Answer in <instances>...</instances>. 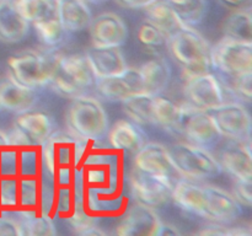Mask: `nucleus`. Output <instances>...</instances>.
Returning <instances> with one entry per match:
<instances>
[{
  "instance_id": "34",
  "label": "nucleus",
  "mask_w": 252,
  "mask_h": 236,
  "mask_svg": "<svg viewBox=\"0 0 252 236\" xmlns=\"http://www.w3.org/2000/svg\"><path fill=\"white\" fill-rule=\"evenodd\" d=\"M230 90L236 97L240 98L243 102L250 103L252 98V73L243 74V75L231 76Z\"/></svg>"
},
{
  "instance_id": "14",
  "label": "nucleus",
  "mask_w": 252,
  "mask_h": 236,
  "mask_svg": "<svg viewBox=\"0 0 252 236\" xmlns=\"http://www.w3.org/2000/svg\"><path fill=\"white\" fill-rule=\"evenodd\" d=\"M91 46L122 47L128 38V29L120 15L106 11L91 19L88 27Z\"/></svg>"
},
{
  "instance_id": "28",
  "label": "nucleus",
  "mask_w": 252,
  "mask_h": 236,
  "mask_svg": "<svg viewBox=\"0 0 252 236\" xmlns=\"http://www.w3.org/2000/svg\"><path fill=\"white\" fill-rule=\"evenodd\" d=\"M21 228L22 236L56 235V224L53 216L43 211H20L15 213Z\"/></svg>"
},
{
  "instance_id": "20",
  "label": "nucleus",
  "mask_w": 252,
  "mask_h": 236,
  "mask_svg": "<svg viewBox=\"0 0 252 236\" xmlns=\"http://www.w3.org/2000/svg\"><path fill=\"white\" fill-rule=\"evenodd\" d=\"M107 140L115 151H125L134 154L148 142V135L142 125L130 119H118L108 128Z\"/></svg>"
},
{
  "instance_id": "18",
  "label": "nucleus",
  "mask_w": 252,
  "mask_h": 236,
  "mask_svg": "<svg viewBox=\"0 0 252 236\" xmlns=\"http://www.w3.org/2000/svg\"><path fill=\"white\" fill-rule=\"evenodd\" d=\"M38 95L33 88L16 83L7 75L0 81V111L17 115L36 107Z\"/></svg>"
},
{
  "instance_id": "35",
  "label": "nucleus",
  "mask_w": 252,
  "mask_h": 236,
  "mask_svg": "<svg viewBox=\"0 0 252 236\" xmlns=\"http://www.w3.org/2000/svg\"><path fill=\"white\" fill-rule=\"evenodd\" d=\"M233 197L241 206V208L250 209L252 206V181L234 178Z\"/></svg>"
},
{
  "instance_id": "32",
  "label": "nucleus",
  "mask_w": 252,
  "mask_h": 236,
  "mask_svg": "<svg viewBox=\"0 0 252 236\" xmlns=\"http://www.w3.org/2000/svg\"><path fill=\"white\" fill-rule=\"evenodd\" d=\"M137 39L143 48L152 53H157L166 47L169 34L149 19H145L138 26Z\"/></svg>"
},
{
  "instance_id": "37",
  "label": "nucleus",
  "mask_w": 252,
  "mask_h": 236,
  "mask_svg": "<svg viewBox=\"0 0 252 236\" xmlns=\"http://www.w3.org/2000/svg\"><path fill=\"white\" fill-rule=\"evenodd\" d=\"M113 1H115L118 6L123 7V9L144 10L145 7L152 5L153 2L158 1V0H113Z\"/></svg>"
},
{
  "instance_id": "24",
  "label": "nucleus",
  "mask_w": 252,
  "mask_h": 236,
  "mask_svg": "<svg viewBox=\"0 0 252 236\" xmlns=\"http://www.w3.org/2000/svg\"><path fill=\"white\" fill-rule=\"evenodd\" d=\"M138 68L142 74L145 93L159 95L167 88L171 80V66L164 57L154 56V58L149 59Z\"/></svg>"
},
{
  "instance_id": "33",
  "label": "nucleus",
  "mask_w": 252,
  "mask_h": 236,
  "mask_svg": "<svg viewBox=\"0 0 252 236\" xmlns=\"http://www.w3.org/2000/svg\"><path fill=\"white\" fill-rule=\"evenodd\" d=\"M32 27L34 29L37 38L47 48H56L57 46H59L64 41L66 33L62 27L59 17L41 22V24L32 25Z\"/></svg>"
},
{
  "instance_id": "7",
  "label": "nucleus",
  "mask_w": 252,
  "mask_h": 236,
  "mask_svg": "<svg viewBox=\"0 0 252 236\" xmlns=\"http://www.w3.org/2000/svg\"><path fill=\"white\" fill-rule=\"evenodd\" d=\"M174 183L170 178L148 174L133 165L128 172V186L133 199L154 209L171 201Z\"/></svg>"
},
{
  "instance_id": "25",
  "label": "nucleus",
  "mask_w": 252,
  "mask_h": 236,
  "mask_svg": "<svg viewBox=\"0 0 252 236\" xmlns=\"http://www.w3.org/2000/svg\"><path fill=\"white\" fill-rule=\"evenodd\" d=\"M30 24L12 7L10 1L0 2V42L14 44L29 33Z\"/></svg>"
},
{
  "instance_id": "30",
  "label": "nucleus",
  "mask_w": 252,
  "mask_h": 236,
  "mask_svg": "<svg viewBox=\"0 0 252 236\" xmlns=\"http://www.w3.org/2000/svg\"><path fill=\"white\" fill-rule=\"evenodd\" d=\"M144 11L147 15V19H149L157 26L164 30L169 36L174 33L176 30L185 26L184 22L177 16L175 10L170 6L166 0H158V1L153 2L152 5L145 7Z\"/></svg>"
},
{
  "instance_id": "27",
  "label": "nucleus",
  "mask_w": 252,
  "mask_h": 236,
  "mask_svg": "<svg viewBox=\"0 0 252 236\" xmlns=\"http://www.w3.org/2000/svg\"><path fill=\"white\" fill-rule=\"evenodd\" d=\"M153 102L154 95L140 92L126 98L122 102V111L128 119L137 124L142 125H154V117H153Z\"/></svg>"
},
{
  "instance_id": "17",
  "label": "nucleus",
  "mask_w": 252,
  "mask_h": 236,
  "mask_svg": "<svg viewBox=\"0 0 252 236\" xmlns=\"http://www.w3.org/2000/svg\"><path fill=\"white\" fill-rule=\"evenodd\" d=\"M14 125L37 147H41L44 140L57 129L53 117L46 111L37 110L34 107L15 115Z\"/></svg>"
},
{
  "instance_id": "5",
  "label": "nucleus",
  "mask_w": 252,
  "mask_h": 236,
  "mask_svg": "<svg viewBox=\"0 0 252 236\" xmlns=\"http://www.w3.org/2000/svg\"><path fill=\"white\" fill-rule=\"evenodd\" d=\"M167 150L177 174L182 178L206 182L223 174L217 156L209 152L207 148L181 140L169 145Z\"/></svg>"
},
{
  "instance_id": "2",
  "label": "nucleus",
  "mask_w": 252,
  "mask_h": 236,
  "mask_svg": "<svg viewBox=\"0 0 252 236\" xmlns=\"http://www.w3.org/2000/svg\"><path fill=\"white\" fill-rule=\"evenodd\" d=\"M170 57L184 70L185 76L211 71V43L194 26L185 25L167 39Z\"/></svg>"
},
{
  "instance_id": "40",
  "label": "nucleus",
  "mask_w": 252,
  "mask_h": 236,
  "mask_svg": "<svg viewBox=\"0 0 252 236\" xmlns=\"http://www.w3.org/2000/svg\"><path fill=\"white\" fill-rule=\"evenodd\" d=\"M6 145H7L6 134H5L4 132H1V130H0V150H1L4 147H6Z\"/></svg>"
},
{
  "instance_id": "11",
  "label": "nucleus",
  "mask_w": 252,
  "mask_h": 236,
  "mask_svg": "<svg viewBox=\"0 0 252 236\" xmlns=\"http://www.w3.org/2000/svg\"><path fill=\"white\" fill-rule=\"evenodd\" d=\"M94 90L108 102H122L126 98L144 92V83L139 68L126 66L121 73L106 78H96Z\"/></svg>"
},
{
  "instance_id": "36",
  "label": "nucleus",
  "mask_w": 252,
  "mask_h": 236,
  "mask_svg": "<svg viewBox=\"0 0 252 236\" xmlns=\"http://www.w3.org/2000/svg\"><path fill=\"white\" fill-rule=\"evenodd\" d=\"M0 236H22L16 216H10L7 213L0 214Z\"/></svg>"
},
{
  "instance_id": "3",
  "label": "nucleus",
  "mask_w": 252,
  "mask_h": 236,
  "mask_svg": "<svg viewBox=\"0 0 252 236\" xmlns=\"http://www.w3.org/2000/svg\"><path fill=\"white\" fill-rule=\"evenodd\" d=\"M95 75L85 53H57L56 64L48 86L58 95L66 98L88 93L94 88Z\"/></svg>"
},
{
  "instance_id": "10",
  "label": "nucleus",
  "mask_w": 252,
  "mask_h": 236,
  "mask_svg": "<svg viewBox=\"0 0 252 236\" xmlns=\"http://www.w3.org/2000/svg\"><path fill=\"white\" fill-rule=\"evenodd\" d=\"M180 138L202 148H211L223 138L219 134L211 113L206 110L192 107L184 103V117L181 122Z\"/></svg>"
},
{
  "instance_id": "38",
  "label": "nucleus",
  "mask_w": 252,
  "mask_h": 236,
  "mask_svg": "<svg viewBox=\"0 0 252 236\" xmlns=\"http://www.w3.org/2000/svg\"><path fill=\"white\" fill-rule=\"evenodd\" d=\"M180 230L175 225L169 223H165V221L161 220L159 228H158L157 233H155V236H176L180 235Z\"/></svg>"
},
{
  "instance_id": "22",
  "label": "nucleus",
  "mask_w": 252,
  "mask_h": 236,
  "mask_svg": "<svg viewBox=\"0 0 252 236\" xmlns=\"http://www.w3.org/2000/svg\"><path fill=\"white\" fill-rule=\"evenodd\" d=\"M153 117L154 125L164 129L171 135L180 138L181 122L184 117V105L172 101L171 98L162 96L161 93L154 95L153 102Z\"/></svg>"
},
{
  "instance_id": "39",
  "label": "nucleus",
  "mask_w": 252,
  "mask_h": 236,
  "mask_svg": "<svg viewBox=\"0 0 252 236\" xmlns=\"http://www.w3.org/2000/svg\"><path fill=\"white\" fill-rule=\"evenodd\" d=\"M224 6L229 7L231 10L236 9H245V7H250L251 0H219Z\"/></svg>"
},
{
  "instance_id": "42",
  "label": "nucleus",
  "mask_w": 252,
  "mask_h": 236,
  "mask_svg": "<svg viewBox=\"0 0 252 236\" xmlns=\"http://www.w3.org/2000/svg\"><path fill=\"white\" fill-rule=\"evenodd\" d=\"M5 1H10V0H0V2H5Z\"/></svg>"
},
{
  "instance_id": "31",
  "label": "nucleus",
  "mask_w": 252,
  "mask_h": 236,
  "mask_svg": "<svg viewBox=\"0 0 252 236\" xmlns=\"http://www.w3.org/2000/svg\"><path fill=\"white\" fill-rule=\"evenodd\" d=\"M166 1L187 26H196L201 24L208 10L206 0H166Z\"/></svg>"
},
{
  "instance_id": "9",
  "label": "nucleus",
  "mask_w": 252,
  "mask_h": 236,
  "mask_svg": "<svg viewBox=\"0 0 252 236\" xmlns=\"http://www.w3.org/2000/svg\"><path fill=\"white\" fill-rule=\"evenodd\" d=\"M186 102L199 110H211L225 101L224 85L211 71L185 76Z\"/></svg>"
},
{
  "instance_id": "4",
  "label": "nucleus",
  "mask_w": 252,
  "mask_h": 236,
  "mask_svg": "<svg viewBox=\"0 0 252 236\" xmlns=\"http://www.w3.org/2000/svg\"><path fill=\"white\" fill-rule=\"evenodd\" d=\"M57 53L27 48L11 54L7 58V75L26 88L48 86L56 64Z\"/></svg>"
},
{
  "instance_id": "15",
  "label": "nucleus",
  "mask_w": 252,
  "mask_h": 236,
  "mask_svg": "<svg viewBox=\"0 0 252 236\" xmlns=\"http://www.w3.org/2000/svg\"><path fill=\"white\" fill-rule=\"evenodd\" d=\"M206 189V220L233 224L243 213V208L230 192L211 183H203Z\"/></svg>"
},
{
  "instance_id": "26",
  "label": "nucleus",
  "mask_w": 252,
  "mask_h": 236,
  "mask_svg": "<svg viewBox=\"0 0 252 236\" xmlns=\"http://www.w3.org/2000/svg\"><path fill=\"white\" fill-rule=\"evenodd\" d=\"M10 4L31 26L59 17L58 0H10Z\"/></svg>"
},
{
  "instance_id": "21",
  "label": "nucleus",
  "mask_w": 252,
  "mask_h": 236,
  "mask_svg": "<svg viewBox=\"0 0 252 236\" xmlns=\"http://www.w3.org/2000/svg\"><path fill=\"white\" fill-rule=\"evenodd\" d=\"M85 56L95 78L115 75L127 66L121 47L90 46V48L85 52Z\"/></svg>"
},
{
  "instance_id": "29",
  "label": "nucleus",
  "mask_w": 252,
  "mask_h": 236,
  "mask_svg": "<svg viewBox=\"0 0 252 236\" xmlns=\"http://www.w3.org/2000/svg\"><path fill=\"white\" fill-rule=\"evenodd\" d=\"M224 36L252 42V16L250 7L233 10L223 22Z\"/></svg>"
},
{
  "instance_id": "16",
  "label": "nucleus",
  "mask_w": 252,
  "mask_h": 236,
  "mask_svg": "<svg viewBox=\"0 0 252 236\" xmlns=\"http://www.w3.org/2000/svg\"><path fill=\"white\" fill-rule=\"evenodd\" d=\"M229 142L217 157L221 169L233 178L252 181L251 142Z\"/></svg>"
},
{
  "instance_id": "41",
  "label": "nucleus",
  "mask_w": 252,
  "mask_h": 236,
  "mask_svg": "<svg viewBox=\"0 0 252 236\" xmlns=\"http://www.w3.org/2000/svg\"><path fill=\"white\" fill-rule=\"evenodd\" d=\"M86 2H93V4H98V2L106 1V0H85Z\"/></svg>"
},
{
  "instance_id": "8",
  "label": "nucleus",
  "mask_w": 252,
  "mask_h": 236,
  "mask_svg": "<svg viewBox=\"0 0 252 236\" xmlns=\"http://www.w3.org/2000/svg\"><path fill=\"white\" fill-rule=\"evenodd\" d=\"M221 138L231 142H251L252 122L248 108L240 102L224 101L208 110Z\"/></svg>"
},
{
  "instance_id": "13",
  "label": "nucleus",
  "mask_w": 252,
  "mask_h": 236,
  "mask_svg": "<svg viewBox=\"0 0 252 236\" xmlns=\"http://www.w3.org/2000/svg\"><path fill=\"white\" fill-rule=\"evenodd\" d=\"M132 162L133 166L148 174L166 177L174 182L180 178L172 164L167 147L160 143L148 140L139 150L133 154Z\"/></svg>"
},
{
  "instance_id": "19",
  "label": "nucleus",
  "mask_w": 252,
  "mask_h": 236,
  "mask_svg": "<svg viewBox=\"0 0 252 236\" xmlns=\"http://www.w3.org/2000/svg\"><path fill=\"white\" fill-rule=\"evenodd\" d=\"M171 201L182 210L206 219V189L203 183L180 177L172 187Z\"/></svg>"
},
{
  "instance_id": "6",
  "label": "nucleus",
  "mask_w": 252,
  "mask_h": 236,
  "mask_svg": "<svg viewBox=\"0 0 252 236\" xmlns=\"http://www.w3.org/2000/svg\"><path fill=\"white\" fill-rule=\"evenodd\" d=\"M211 64L228 78L252 73V42L223 36L212 46Z\"/></svg>"
},
{
  "instance_id": "1",
  "label": "nucleus",
  "mask_w": 252,
  "mask_h": 236,
  "mask_svg": "<svg viewBox=\"0 0 252 236\" xmlns=\"http://www.w3.org/2000/svg\"><path fill=\"white\" fill-rule=\"evenodd\" d=\"M68 132L88 143H97L107 135L110 123L102 102L89 93L70 98L65 112Z\"/></svg>"
},
{
  "instance_id": "12",
  "label": "nucleus",
  "mask_w": 252,
  "mask_h": 236,
  "mask_svg": "<svg viewBox=\"0 0 252 236\" xmlns=\"http://www.w3.org/2000/svg\"><path fill=\"white\" fill-rule=\"evenodd\" d=\"M160 223L154 208L134 201L121 216L115 233L121 236H155Z\"/></svg>"
},
{
  "instance_id": "23",
  "label": "nucleus",
  "mask_w": 252,
  "mask_h": 236,
  "mask_svg": "<svg viewBox=\"0 0 252 236\" xmlns=\"http://www.w3.org/2000/svg\"><path fill=\"white\" fill-rule=\"evenodd\" d=\"M58 16L66 33H76L86 30L93 15L85 0H58Z\"/></svg>"
}]
</instances>
